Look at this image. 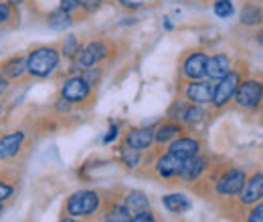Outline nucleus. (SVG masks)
<instances>
[{"instance_id":"f257e3e1","label":"nucleus","mask_w":263,"mask_h":222,"mask_svg":"<svg viewBox=\"0 0 263 222\" xmlns=\"http://www.w3.org/2000/svg\"><path fill=\"white\" fill-rule=\"evenodd\" d=\"M59 51L55 47H39L31 51V55L27 57V73H31L33 77H49L57 65H59Z\"/></svg>"},{"instance_id":"f03ea898","label":"nucleus","mask_w":263,"mask_h":222,"mask_svg":"<svg viewBox=\"0 0 263 222\" xmlns=\"http://www.w3.org/2000/svg\"><path fill=\"white\" fill-rule=\"evenodd\" d=\"M99 208V194L93 190H79L69 196L67 212L71 216H91Z\"/></svg>"},{"instance_id":"7ed1b4c3","label":"nucleus","mask_w":263,"mask_h":222,"mask_svg":"<svg viewBox=\"0 0 263 222\" xmlns=\"http://www.w3.org/2000/svg\"><path fill=\"white\" fill-rule=\"evenodd\" d=\"M235 103L243 109H255L263 99V87L259 81L255 79H247V81H241L237 91H235Z\"/></svg>"},{"instance_id":"20e7f679","label":"nucleus","mask_w":263,"mask_h":222,"mask_svg":"<svg viewBox=\"0 0 263 222\" xmlns=\"http://www.w3.org/2000/svg\"><path fill=\"white\" fill-rule=\"evenodd\" d=\"M241 83V75L231 71L229 75H225L223 79H219V83L215 85V93H213V105L215 107H225L231 99L235 97V91Z\"/></svg>"},{"instance_id":"39448f33","label":"nucleus","mask_w":263,"mask_h":222,"mask_svg":"<svg viewBox=\"0 0 263 222\" xmlns=\"http://www.w3.org/2000/svg\"><path fill=\"white\" fill-rule=\"evenodd\" d=\"M107 57V45L105 43H89L87 47H83L79 51V55L75 57V67L77 69H93L99 61H103Z\"/></svg>"},{"instance_id":"423d86ee","label":"nucleus","mask_w":263,"mask_h":222,"mask_svg":"<svg viewBox=\"0 0 263 222\" xmlns=\"http://www.w3.org/2000/svg\"><path fill=\"white\" fill-rule=\"evenodd\" d=\"M89 93H91V85L83 77H69L61 87V97L69 103H83Z\"/></svg>"},{"instance_id":"0eeeda50","label":"nucleus","mask_w":263,"mask_h":222,"mask_svg":"<svg viewBox=\"0 0 263 222\" xmlns=\"http://www.w3.org/2000/svg\"><path fill=\"white\" fill-rule=\"evenodd\" d=\"M245 180H247L245 172L233 168V170L225 172V174L219 178V182H217V194H221V196H235V194L241 192Z\"/></svg>"},{"instance_id":"6e6552de","label":"nucleus","mask_w":263,"mask_h":222,"mask_svg":"<svg viewBox=\"0 0 263 222\" xmlns=\"http://www.w3.org/2000/svg\"><path fill=\"white\" fill-rule=\"evenodd\" d=\"M239 200L245 206H253L263 200V174H253L245 180L243 188L239 192Z\"/></svg>"},{"instance_id":"1a4fd4ad","label":"nucleus","mask_w":263,"mask_h":222,"mask_svg":"<svg viewBox=\"0 0 263 222\" xmlns=\"http://www.w3.org/2000/svg\"><path fill=\"white\" fill-rule=\"evenodd\" d=\"M213 93H215V85L209 83V81H193L186 85L184 89V95L189 101L197 103V105H206V103H213Z\"/></svg>"},{"instance_id":"9d476101","label":"nucleus","mask_w":263,"mask_h":222,"mask_svg":"<svg viewBox=\"0 0 263 222\" xmlns=\"http://www.w3.org/2000/svg\"><path fill=\"white\" fill-rule=\"evenodd\" d=\"M206 61H209V57L202 53V51H197V53H193V55H189L186 59H184V63H182V73H184V77H189V79H202L204 75H206Z\"/></svg>"},{"instance_id":"9b49d317","label":"nucleus","mask_w":263,"mask_h":222,"mask_svg":"<svg viewBox=\"0 0 263 222\" xmlns=\"http://www.w3.org/2000/svg\"><path fill=\"white\" fill-rule=\"evenodd\" d=\"M25 144V131H12L2 135L0 139V159H10L18 154V150Z\"/></svg>"},{"instance_id":"f8f14e48","label":"nucleus","mask_w":263,"mask_h":222,"mask_svg":"<svg viewBox=\"0 0 263 222\" xmlns=\"http://www.w3.org/2000/svg\"><path fill=\"white\" fill-rule=\"evenodd\" d=\"M184 162L186 159L178 158L174 154H164L162 158L156 162V172L162 176V178H174V176H180L182 168H184Z\"/></svg>"},{"instance_id":"ddd939ff","label":"nucleus","mask_w":263,"mask_h":222,"mask_svg":"<svg viewBox=\"0 0 263 222\" xmlns=\"http://www.w3.org/2000/svg\"><path fill=\"white\" fill-rule=\"evenodd\" d=\"M198 150H200V146H198L197 139H193V137H178L168 148L170 154H174V156H178V158L182 159H191L198 156Z\"/></svg>"},{"instance_id":"4468645a","label":"nucleus","mask_w":263,"mask_h":222,"mask_svg":"<svg viewBox=\"0 0 263 222\" xmlns=\"http://www.w3.org/2000/svg\"><path fill=\"white\" fill-rule=\"evenodd\" d=\"M229 73H231V61L227 55L209 57V61H206V77L211 81H219V79H223Z\"/></svg>"},{"instance_id":"2eb2a0df","label":"nucleus","mask_w":263,"mask_h":222,"mask_svg":"<svg viewBox=\"0 0 263 222\" xmlns=\"http://www.w3.org/2000/svg\"><path fill=\"white\" fill-rule=\"evenodd\" d=\"M154 142V129L152 127H138V129H132L130 133L126 135V144L136 148V150H148Z\"/></svg>"},{"instance_id":"dca6fc26","label":"nucleus","mask_w":263,"mask_h":222,"mask_svg":"<svg viewBox=\"0 0 263 222\" xmlns=\"http://www.w3.org/2000/svg\"><path fill=\"white\" fill-rule=\"evenodd\" d=\"M206 166H209V159L204 158V156H195V158L186 159L184 168L180 172V178L184 182H195L197 178H200V174L206 170Z\"/></svg>"},{"instance_id":"f3484780","label":"nucleus","mask_w":263,"mask_h":222,"mask_svg":"<svg viewBox=\"0 0 263 222\" xmlns=\"http://www.w3.org/2000/svg\"><path fill=\"white\" fill-rule=\"evenodd\" d=\"M124 206L130 210L132 216H136V214H142V212L150 210V200L144 192H130L124 200Z\"/></svg>"},{"instance_id":"a211bd4d","label":"nucleus","mask_w":263,"mask_h":222,"mask_svg":"<svg viewBox=\"0 0 263 222\" xmlns=\"http://www.w3.org/2000/svg\"><path fill=\"white\" fill-rule=\"evenodd\" d=\"M27 73V57H10L2 63V75L8 79H18Z\"/></svg>"},{"instance_id":"6ab92c4d","label":"nucleus","mask_w":263,"mask_h":222,"mask_svg":"<svg viewBox=\"0 0 263 222\" xmlns=\"http://www.w3.org/2000/svg\"><path fill=\"white\" fill-rule=\"evenodd\" d=\"M162 204L166 206L168 212H174V214H182V212L191 210V200L184 194H166L162 198Z\"/></svg>"},{"instance_id":"aec40b11","label":"nucleus","mask_w":263,"mask_h":222,"mask_svg":"<svg viewBox=\"0 0 263 222\" xmlns=\"http://www.w3.org/2000/svg\"><path fill=\"white\" fill-rule=\"evenodd\" d=\"M178 133H180V126H178V124H174V122H168V124L160 126L156 131H154V142H158V144L172 142Z\"/></svg>"},{"instance_id":"412c9836","label":"nucleus","mask_w":263,"mask_h":222,"mask_svg":"<svg viewBox=\"0 0 263 222\" xmlns=\"http://www.w3.org/2000/svg\"><path fill=\"white\" fill-rule=\"evenodd\" d=\"M49 25H51V29H55V31H65V29L71 27V12H67V10H63V8L59 6L55 12H51Z\"/></svg>"},{"instance_id":"4be33fe9","label":"nucleus","mask_w":263,"mask_h":222,"mask_svg":"<svg viewBox=\"0 0 263 222\" xmlns=\"http://www.w3.org/2000/svg\"><path fill=\"white\" fill-rule=\"evenodd\" d=\"M180 119L184 122V124H191V126H195V124H200L202 119H204V109L200 107V105H186L184 109H182V115H180Z\"/></svg>"},{"instance_id":"5701e85b","label":"nucleus","mask_w":263,"mask_h":222,"mask_svg":"<svg viewBox=\"0 0 263 222\" xmlns=\"http://www.w3.org/2000/svg\"><path fill=\"white\" fill-rule=\"evenodd\" d=\"M132 220V214L130 210L124 206V204H116L107 210L105 214V220L103 222H130Z\"/></svg>"},{"instance_id":"b1692460","label":"nucleus","mask_w":263,"mask_h":222,"mask_svg":"<svg viewBox=\"0 0 263 222\" xmlns=\"http://www.w3.org/2000/svg\"><path fill=\"white\" fill-rule=\"evenodd\" d=\"M120 156H122L124 164H126L128 168H136V166L140 164V150L132 148L128 144H124V146L120 148Z\"/></svg>"},{"instance_id":"393cba45","label":"nucleus","mask_w":263,"mask_h":222,"mask_svg":"<svg viewBox=\"0 0 263 222\" xmlns=\"http://www.w3.org/2000/svg\"><path fill=\"white\" fill-rule=\"evenodd\" d=\"M241 23L247 25V27H253V25L261 23V10L255 8V6H245L241 10Z\"/></svg>"},{"instance_id":"a878e982","label":"nucleus","mask_w":263,"mask_h":222,"mask_svg":"<svg viewBox=\"0 0 263 222\" xmlns=\"http://www.w3.org/2000/svg\"><path fill=\"white\" fill-rule=\"evenodd\" d=\"M79 51H81V47H79L77 36L75 34H69L65 38V43H63V55H65L67 59H75L79 55Z\"/></svg>"},{"instance_id":"bb28decb","label":"nucleus","mask_w":263,"mask_h":222,"mask_svg":"<svg viewBox=\"0 0 263 222\" xmlns=\"http://www.w3.org/2000/svg\"><path fill=\"white\" fill-rule=\"evenodd\" d=\"M213 8H215V14L219 18H229V16H233V12H235L231 0H215V6Z\"/></svg>"},{"instance_id":"cd10ccee","label":"nucleus","mask_w":263,"mask_h":222,"mask_svg":"<svg viewBox=\"0 0 263 222\" xmlns=\"http://www.w3.org/2000/svg\"><path fill=\"white\" fill-rule=\"evenodd\" d=\"M247 222H263V202L261 204H255V206L249 210Z\"/></svg>"},{"instance_id":"c85d7f7f","label":"nucleus","mask_w":263,"mask_h":222,"mask_svg":"<svg viewBox=\"0 0 263 222\" xmlns=\"http://www.w3.org/2000/svg\"><path fill=\"white\" fill-rule=\"evenodd\" d=\"M10 12H12V4H10L8 0H6V2L0 0V25L10 18Z\"/></svg>"},{"instance_id":"c756f323","label":"nucleus","mask_w":263,"mask_h":222,"mask_svg":"<svg viewBox=\"0 0 263 222\" xmlns=\"http://www.w3.org/2000/svg\"><path fill=\"white\" fill-rule=\"evenodd\" d=\"M130 222H156V216L148 210V212H142V214H136V216H132Z\"/></svg>"},{"instance_id":"7c9ffc66","label":"nucleus","mask_w":263,"mask_h":222,"mask_svg":"<svg viewBox=\"0 0 263 222\" xmlns=\"http://www.w3.org/2000/svg\"><path fill=\"white\" fill-rule=\"evenodd\" d=\"M12 196V186H8V184H4V182H0V202H4V200H8Z\"/></svg>"},{"instance_id":"2f4dec72","label":"nucleus","mask_w":263,"mask_h":222,"mask_svg":"<svg viewBox=\"0 0 263 222\" xmlns=\"http://www.w3.org/2000/svg\"><path fill=\"white\" fill-rule=\"evenodd\" d=\"M79 6L83 10H87V12H91V10H96L99 6V0H79Z\"/></svg>"},{"instance_id":"473e14b6","label":"nucleus","mask_w":263,"mask_h":222,"mask_svg":"<svg viewBox=\"0 0 263 222\" xmlns=\"http://www.w3.org/2000/svg\"><path fill=\"white\" fill-rule=\"evenodd\" d=\"M61 8L67 12H73L75 8H79V0H61Z\"/></svg>"},{"instance_id":"72a5a7b5","label":"nucleus","mask_w":263,"mask_h":222,"mask_svg":"<svg viewBox=\"0 0 263 222\" xmlns=\"http://www.w3.org/2000/svg\"><path fill=\"white\" fill-rule=\"evenodd\" d=\"M116 135H118V126H111V127H109V131L105 133V137H103V144L114 142V139H116Z\"/></svg>"},{"instance_id":"f704fd0d","label":"nucleus","mask_w":263,"mask_h":222,"mask_svg":"<svg viewBox=\"0 0 263 222\" xmlns=\"http://www.w3.org/2000/svg\"><path fill=\"white\" fill-rule=\"evenodd\" d=\"M8 85H10V79H8V77H4V75L0 73V97L8 91Z\"/></svg>"},{"instance_id":"c9c22d12","label":"nucleus","mask_w":263,"mask_h":222,"mask_svg":"<svg viewBox=\"0 0 263 222\" xmlns=\"http://www.w3.org/2000/svg\"><path fill=\"white\" fill-rule=\"evenodd\" d=\"M61 222H77V220H75V218L71 216V218H63V220H61Z\"/></svg>"},{"instance_id":"e433bc0d","label":"nucleus","mask_w":263,"mask_h":222,"mask_svg":"<svg viewBox=\"0 0 263 222\" xmlns=\"http://www.w3.org/2000/svg\"><path fill=\"white\" fill-rule=\"evenodd\" d=\"M0 115H2V105H0Z\"/></svg>"},{"instance_id":"4c0bfd02","label":"nucleus","mask_w":263,"mask_h":222,"mask_svg":"<svg viewBox=\"0 0 263 222\" xmlns=\"http://www.w3.org/2000/svg\"><path fill=\"white\" fill-rule=\"evenodd\" d=\"M0 212H2V206H0Z\"/></svg>"}]
</instances>
